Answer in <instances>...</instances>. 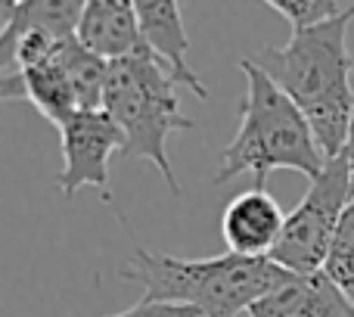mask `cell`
<instances>
[{
	"mask_svg": "<svg viewBox=\"0 0 354 317\" xmlns=\"http://www.w3.org/2000/svg\"><path fill=\"white\" fill-rule=\"evenodd\" d=\"M134 10H137V22H140V35L147 41V47L159 60L168 62L177 84L189 87L199 100H205L208 87L202 84L199 75L187 62L189 37H187V28H183L180 3L177 0H134Z\"/></svg>",
	"mask_w": 354,
	"mask_h": 317,
	"instance_id": "10",
	"label": "cell"
},
{
	"mask_svg": "<svg viewBox=\"0 0 354 317\" xmlns=\"http://www.w3.org/2000/svg\"><path fill=\"white\" fill-rule=\"evenodd\" d=\"M252 317H354V302L320 271H289L268 296L249 308Z\"/></svg>",
	"mask_w": 354,
	"mask_h": 317,
	"instance_id": "8",
	"label": "cell"
},
{
	"mask_svg": "<svg viewBox=\"0 0 354 317\" xmlns=\"http://www.w3.org/2000/svg\"><path fill=\"white\" fill-rule=\"evenodd\" d=\"M324 274L354 302V199L339 221V230L330 243V252H326Z\"/></svg>",
	"mask_w": 354,
	"mask_h": 317,
	"instance_id": "13",
	"label": "cell"
},
{
	"mask_svg": "<svg viewBox=\"0 0 354 317\" xmlns=\"http://www.w3.org/2000/svg\"><path fill=\"white\" fill-rule=\"evenodd\" d=\"M78 41L109 62L147 47L134 0H87L78 25Z\"/></svg>",
	"mask_w": 354,
	"mask_h": 317,
	"instance_id": "11",
	"label": "cell"
},
{
	"mask_svg": "<svg viewBox=\"0 0 354 317\" xmlns=\"http://www.w3.org/2000/svg\"><path fill=\"white\" fill-rule=\"evenodd\" d=\"M286 215L280 202L264 187H252L230 199L221 215V237L233 255L245 258H270L277 239L283 233Z\"/></svg>",
	"mask_w": 354,
	"mask_h": 317,
	"instance_id": "7",
	"label": "cell"
},
{
	"mask_svg": "<svg viewBox=\"0 0 354 317\" xmlns=\"http://www.w3.org/2000/svg\"><path fill=\"white\" fill-rule=\"evenodd\" d=\"M351 165L345 153H339L326 158L324 171L311 181L301 202L286 215V224H283L280 239L270 252V262H277L280 268L292 271V274L320 271L333 237L339 230V221H342L345 208L351 206Z\"/></svg>",
	"mask_w": 354,
	"mask_h": 317,
	"instance_id": "5",
	"label": "cell"
},
{
	"mask_svg": "<svg viewBox=\"0 0 354 317\" xmlns=\"http://www.w3.org/2000/svg\"><path fill=\"white\" fill-rule=\"evenodd\" d=\"M103 109L124 134V156L156 165L165 187L177 196L180 183L168 158V137L174 131H193V118L180 116L177 78L165 60L149 47L109 62Z\"/></svg>",
	"mask_w": 354,
	"mask_h": 317,
	"instance_id": "4",
	"label": "cell"
},
{
	"mask_svg": "<svg viewBox=\"0 0 354 317\" xmlns=\"http://www.w3.org/2000/svg\"><path fill=\"white\" fill-rule=\"evenodd\" d=\"M351 22L354 6L326 22L292 28V37L283 47H268L252 56V62L270 81H277L305 112L326 158L342 153L348 141V122L354 109V56L348 53Z\"/></svg>",
	"mask_w": 354,
	"mask_h": 317,
	"instance_id": "1",
	"label": "cell"
},
{
	"mask_svg": "<svg viewBox=\"0 0 354 317\" xmlns=\"http://www.w3.org/2000/svg\"><path fill=\"white\" fill-rule=\"evenodd\" d=\"M345 158L351 165V183H354V109H351V122H348V141H345Z\"/></svg>",
	"mask_w": 354,
	"mask_h": 317,
	"instance_id": "16",
	"label": "cell"
},
{
	"mask_svg": "<svg viewBox=\"0 0 354 317\" xmlns=\"http://www.w3.org/2000/svg\"><path fill=\"white\" fill-rule=\"evenodd\" d=\"M62 141V171H59V190L66 199H72L78 190L97 187L103 190L106 202L109 196V162L122 150L124 153V134L106 109H78L59 125Z\"/></svg>",
	"mask_w": 354,
	"mask_h": 317,
	"instance_id": "6",
	"label": "cell"
},
{
	"mask_svg": "<svg viewBox=\"0 0 354 317\" xmlns=\"http://www.w3.org/2000/svg\"><path fill=\"white\" fill-rule=\"evenodd\" d=\"M118 274L143 289V302L189 305L202 317H239L289 271L270 258H245L233 252L218 258H180L137 246Z\"/></svg>",
	"mask_w": 354,
	"mask_h": 317,
	"instance_id": "2",
	"label": "cell"
},
{
	"mask_svg": "<svg viewBox=\"0 0 354 317\" xmlns=\"http://www.w3.org/2000/svg\"><path fill=\"white\" fill-rule=\"evenodd\" d=\"M109 317H202L196 308L189 305H171V302H137L128 311L122 314H109Z\"/></svg>",
	"mask_w": 354,
	"mask_h": 317,
	"instance_id": "15",
	"label": "cell"
},
{
	"mask_svg": "<svg viewBox=\"0 0 354 317\" xmlns=\"http://www.w3.org/2000/svg\"><path fill=\"white\" fill-rule=\"evenodd\" d=\"M239 69L245 75L239 128L236 137L221 150V168L214 174V183H227L236 174L252 171L255 187H264V177L280 168L299 171L314 181L324 171L326 156L305 112L252 60H243Z\"/></svg>",
	"mask_w": 354,
	"mask_h": 317,
	"instance_id": "3",
	"label": "cell"
},
{
	"mask_svg": "<svg viewBox=\"0 0 354 317\" xmlns=\"http://www.w3.org/2000/svg\"><path fill=\"white\" fill-rule=\"evenodd\" d=\"M59 53H62V47L56 50L53 56H47V60L35 62V66L10 69V72H3V81H0V97L28 100L56 128H59L68 116H75V112L81 109Z\"/></svg>",
	"mask_w": 354,
	"mask_h": 317,
	"instance_id": "9",
	"label": "cell"
},
{
	"mask_svg": "<svg viewBox=\"0 0 354 317\" xmlns=\"http://www.w3.org/2000/svg\"><path fill=\"white\" fill-rule=\"evenodd\" d=\"M0 3H3V10H10V6H16L19 0H0Z\"/></svg>",
	"mask_w": 354,
	"mask_h": 317,
	"instance_id": "17",
	"label": "cell"
},
{
	"mask_svg": "<svg viewBox=\"0 0 354 317\" xmlns=\"http://www.w3.org/2000/svg\"><path fill=\"white\" fill-rule=\"evenodd\" d=\"M84 6L87 0H19L16 6L3 10L0 47L12 44L28 31H41L56 41H72V37H78Z\"/></svg>",
	"mask_w": 354,
	"mask_h": 317,
	"instance_id": "12",
	"label": "cell"
},
{
	"mask_svg": "<svg viewBox=\"0 0 354 317\" xmlns=\"http://www.w3.org/2000/svg\"><path fill=\"white\" fill-rule=\"evenodd\" d=\"M264 3L274 6L292 28H308L342 12L339 0H264Z\"/></svg>",
	"mask_w": 354,
	"mask_h": 317,
	"instance_id": "14",
	"label": "cell"
}]
</instances>
